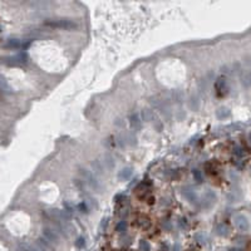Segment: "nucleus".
Segmentation results:
<instances>
[{
    "label": "nucleus",
    "instance_id": "f257e3e1",
    "mask_svg": "<svg viewBox=\"0 0 251 251\" xmlns=\"http://www.w3.org/2000/svg\"><path fill=\"white\" fill-rule=\"evenodd\" d=\"M235 224L240 230H247V221L244 216H237L235 219Z\"/></svg>",
    "mask_w": 251,
    "mask_h": 251
},
{
    "label": "nucleus",
    "instance_id": "f03ea898",
    "mask_svg": "<svg viewBox=\"0 0 251 251\" xmlns=\"http://www.w3.org/2000/svg\"><path fill=\"white\" fill-rule=\"evenodd\" d=\"M205 169H206L207 173H214L215 169H216V162H214V161L206 162L205 163Z\"/></svg>",
    "mask_w": 251,
    "mask_h": 251
},
{
    "label": "nucleus",
    "instance_id": "39448f33",
    "mask_svg": "<svg viewBox=\"0 0 251 251\" xmlns=\"http://www.w3.org/2000/svg\"><path fill=\"white\" fill-rule=\"evenodd\" d=\"M153 202H154V199H153V197H149V199H148V203L151 205V203H153Z\"/></svg>",
    "mask_w": 251,
    "mask_h": 251
},
{
    "label": "nucleus",
    "instance_id": "7ed1b4c3",
    "mask_svg": "<svg viewBox=\"0 0 251 251\" xmlns=\"http://www.w3.org/2000/svg\"><path fill=\"white\" fill-rule=\"evenodd\" d=\"M129 176H131V168H124V169H122V172L119 173V178L123 177V180H127Z\"/></svg>",
    "mask_w": 251,
    "mask_h": 251
},
{
    "label": "nucleus",
    "instance_id": "20e7f679",
    "mask_svg": "<svg viewBox=\"0 0 251 251\" xmlns=\"http://www.w3.org/2000/svg\"><path fill=\"white\" fill-rule=\"evenodd\" d=\"M194 175H195V177H196L197 182H201V175H200V171L195 169V171H194Z\"/></svg>",
    "mask_w": 251,
    "mask_h": 251
}]
</instances>
